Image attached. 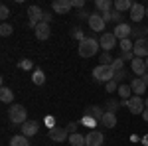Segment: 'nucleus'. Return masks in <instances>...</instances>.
<instances>
[{"instance_id": "nucleus-1", "label": "nucleus", "mask_w": 148, "mask_h": 146, "mask_svg": "<svg viewBox=\"0 0 148 146\" xmlns=\"http://www.w3.org/2000/svg\"><path fill=\"white\" fill-rule=\"evenodd\" d=\"M99 47H101V45H99L97 40H93V38H85V40L79 44L77 51H79L81 57H93V56H97Z\"/></svg>"}, {"instance_id": "nucleus-2", "label": "nucleus", "mask_w": 148, "mask_h": 146, "mask_svg": "<svg viewBox=\"0 0 148 146\" xmlns=\"http://www.w3.org/2000/svg\"><path fill=\"white\" fill-rule=\"evenodd\" d=\"M93 79L99 83H109L114 79V69L111 65H97L93 69Z\"/></svg>"}, {"instance_id": "nucleus-3", "label": "nucleus", "mask_w": 148, "mask_h": 146, "mask_svg": "<svg viewBox=\"0 0 148 146\" xmlns=\"http://www.w3.org/2000/svg\"><path fill=\"white\" fill-rule=\"evenodd\" d=\"M125 105H126V109L132 112V114H142V112L146 111V105H144V99L142 97H138V95H132L128 101H125Z\"/></svg>"}, {"instance_id": "nucleus-4", "label": "nucleus", "mask_w": 148, "mask_h": 146, "mask_svg": "<svg viewBox=\"0 0 148 146\" xmlns=\"http://www.w3.org/2000/svg\"><path fill=\"white\" fill-rule=\"evenodd\" d=\"M8 117H10V121L14 124H24L28 119H26V109H24L22 105H12L10 111H8Z\"/></svg>"}, {"instance_id": "nucleus-5", "label": "nucleus", "mask_w": 148, "mask_h": 146, "mask_svg": "<svg viewBox=\"0 0 148 146\" xmlns=\"http://www.w3.org/2000/svg\"><path fill=\"white\" fill-rule=\"evenodd\" d=\"M42 18H44V12H42V8L40 6H30L28 8V26L30 28H34L42 22Z\"/></svg>"}, {"instance_id": "nucleus-6", "label": "nucleus", "mask_w": 148, "mask_h": 146, "mask_svg": "<svg viewBox=\"0 0 148 146\" xmlns=\"http://www.w3.org/2000/svg\"><path fill=\"white\" fill-rule=\"evenodd\" d=\"M99 45H101L103 51H111L113 47H116V36H114L113 32H105V34H101Z\"/></svg>"}, {"instance_id": "nucleus-7", "label": "nucleus", "mask_w": 148, "mask_h": 146, "mask_svg": "<svg viewBox=\"0 0 148 146\" xmlns=\"http://www.w3.org/2000/svg\"><path fill=\"white\" fill-rule=\"evenodd\" d=\"M49 140H53V142H65V140H69L67 128H61V126H51V128H49Z\"/></svg>"}, {"instance_id": "nucleus-8", "label": "nucleus", "mask_w": 148, "mask_h": 146, "mask_svg": "<svg viewBox=\"0 0 148 146\" xmlns=\"http://www.w3.org/2000/svg\"><path fill=\"white\" fill-rule=\"evenodd\" d=\"M89 26H91L93 32H103L105 34V26H107V22L103 20L101 12H93L91 18H89Z\"/></svg>"}, {"instance_id": "nucleus-9", "label": "nucleus", "mask_w": 148, "mask_h": 146, "mask_svg": "<svg viewBox=\"0 0 148 146\" xmlns=\"http://www.w3.org/2000/svg\"><path fill=\"white\" fill-rule=\"evenodd\" d=\"M130 69H132V73H134L136 77H142L144 73H148V69H146V61H144L142 57H134V59L130 61Z\"/></svg>"}, {"instance_id": "nucleus-10", "label": "nucleus", "mask_w": 148, "mask_h": 146, "mask_svg": "<svg viewBox=\"0 0 148 146\" xmlns=\"http://www.w3.org/2000/svg\"><path fill=\"white\" fill-rule=\"evenodd\" d=\"M142 18H146V8H144L142 4L134 2L132 8H130V20L138 24V22H142Z\"/></svg>"}, {"instance_id": "nucleus-11", "label": "nucleus", "mask_w": 148, "mask_h": 146, "mask_svg": "<svg viewBox=\"0 0 148 146\" xmlns=\"http://www.w3.org/2000/svg\"><path fill=\"white\" fill-rule=\"evenodd\" d=\"M114 36H116V40L121 42V40H128V36L132 34V28L128 26L126 22H123V24H116L114 26V32H113Z\"/></svg>"}, {"instance_id": "nucleus-12", "label": "nucleus", "mask_w": 148, "mask_h": 146, "mask_svg": "<svg viewBox=\"0 0 148 146\" xmlns=\"http://www.w3.org/2000/svg\"><path fill=\"white\" fill-rule=\"evenodd\" d=\"M134 56L136 57H148V38H140L134 42Z\"/></svg>"}, {"instance_id": "nucleus-13", "label": "nucleus", "mask_w": 148, "mask_h": 146, "mask_svg": "<svg viewBox=\"0 0 148 146\" xmlns=\"http://www.w3.org/2000/svg\"><path fill=\"white\" fill-rule=\"evenodd\" d=\"M51 8H53V12H57V14H69L71 8H73V2H71V0H56V2L51 4Z\"/></svg>"}, {"instance_id": "nucleus-14", "label": "nucleus", "mask_w": 148, "mask_h": 146, "mask_svg": "<svg viewBox=\"0 0 148 146\" xmlns=\"http://www.w3.org/2000/svg\"><path fill=\"white\" fill-rule=\"evenodd\" d=\"M20 128H22V134L30 138V136L38 134V130H40V124H38V121H26V123H24Z\"/></svg>"}, {"instance_id": "nucleus-15", "label": "nucleus", "mask_w": 148, "mask_h": 146, "mask_svg": "<svg viewBox=\"0 0 148 146\" xmlns=\"http://www.w3.org/2000/svg\"><path fill=\"white\" fill-rule=\"evenodd\" d=\"M49 34H51V30H49V24H46V22H40L38 26H36V38H38L40 42L47 40V38H49Z\"/></svg>"}, {"instance_id": "nucleus-16", "label": "nucleus", "mask_w": 148, "mask_h": 146, "mask_svg": "<svg viewBox=\"0 0 148 146\" xmlns=\"http://www.w3.org/2000/svg\"><path fill=\"white\" fill-rule=\"evenodd\" d=\"M85 140H87V146H103V132L91 130L89 134L85 136Z\"/></svg>"}, {"instance_id": "nucleus-17", "label": "nucleus", "mask_w": 148, "mask_h": 146, "mask_svg": "<svg viewBox=\"0 0 148 146\" xmlns=\"http://www.w3.org/2000/svg\"><path fill=\"white\" fill-rule=\"evenodd\" d=\"M130 89H132V95H138V97H142L144 93H146V85H144V81L140 77L132 79V83H130Z\"/></svg>"}, {"instance_id": "nucleus-18", "label": "nucleus", "mask_w": 148, "mask_h": 146, "mask_svg": "<svg viewBox=\"0 0 148 146\" xmlns=\"http://www.w3.org/2000/svg\"><path fill=\"white\" fill-rule=\"evenodd\" d=\"M101 124H103V126H107V128H114V126H116V114H114V112L105 111Z\"/></svg>"}, {"instance_id": "nucleus-19", "label": "nucleus", "mask_w": 148, "mask_h": 146, "mask_svg": "<svg viewBox=\"0 0 148 146\" xmlns=\"http://www.w3.org/2000/svg\"><path fill=\"white\" fill-rule=\"evenodd\" d=\"M103 114H105V111H103L101 107H91V109H87V117H91V119H95L97 123H101L103 121Z\"/></svg>"}, {"instance_id": "nucleus-20", "label": "nucleus", "mask_w": 148, "mask_h": 146, "mask_svg": "<svg viewBox=\"0 0 148 146\" xmlns=\"http://www.w3.org/2000/svg\"><path fill=\"white\" fill-rule=\"evenodd\" d=\"M132 4H134V2H130V0H116V2H114V10L121 12V14H123V12H126V10L130 12Z\"/></svg>"}, {"instance_id": "nucleus-21", "label": "nucleus", "mask_w": 148, "mask_h": 146, "mask_svg": "<svg viewBox=\"0 0 148 146\" xmlns=\"http://www.w3.org/2000/svg\"><path fill=\"white\" fill-rule=\"evenodd\" d=\"M69 144L71 146H87V140H85V136L75 132V134H69Z\"/></svg>"}, {"instance_id": "nucleus-22", "label": "nucleus", "mask_w": 148, "mask_h": 146, "mask_svg": "<svg viewBox=\"0 0 148 146\" xmlns=\"http://www.w3.org/2000/svg\"><path fill=\"white\" fill-rule=\"evenodd\" d=\"M95 6H97V10H101V14L111 12V8H114V4L111 2V0H97V2H95Z\"/></svg>"}, {"instance_id": "nucleus-23", "label": "nucleus", "mask_w": 148, "mask_h": 146, "mask_svg": "<svg viewBox=\"0 0 148 146\" xmlns=\"http://www.w3.org/2000/svg\"><path fill=\"white\" fill-rule=\"evenodd\" d=\"M119 95H121V99H123V103L128 101L130 97H132V89H130V85H119V91H116Z\"/></svg>"}, {"instance_id": "nucleus-24", "label": "nucleus", "mask_w": 148, "mask_h": 146, "mask_svg": "<svg viewBox=\"0 0 148 146\" xmlns=\"http://www.w3.org/2000/svg\"><path fill=\"white\" fill-rule=\"evenodd\" d=\"M10 146H30V142H28V136L24 134H16L10 138Z\"/></svg>"}, {"instance_id": "nucleus-25", "label": "nucleus", "mask_w": 148, "mask_h": 146, "mask_svg": "<svg viewBox=\"0 0 148 146\" xmlns=\"http://www.w3.org/2000/svg\"><path fill=\"white\" fill-rule=\"evenodd\" d=\"M12 99H14V93H12V89H8V87H2V89H0V101H2V103H12Z\"/></svg>"}, {"instance_id": "nucleus-26", "label": "nucleus", "mask_w": 148, "mask_h": 146, "mask_svg": "<svg viewBox=\"0 0 148 146\" xmlns=\"http://www.w3.org/2000/svg\"><path fill=\"white\" fill-rule=\"evenodd\" d=\"M32 81H34L36 85H44V83H46V75H44V71H42V69H36L34 73H32Z\"/></svg>"}, {"instance_id": "nucleus-27", "label": "nucleus", "mask_w": 148, "mask_h": 146, "mask_svg": "<svg viewBox=\"0 0 148 146\" xmlns=\"http://www.w3.org/2000/svg\"><path fill=\"white\" fill-rule=\"evenodd\" d=\"M119 47H121L123 53H126V51H132V49H134V44H132L130 40H121V42H119Z\"/></svg>"}, {"instance_id": "nucleus-28", "label": "nucleus", "mask_w": 148, "mask_h": 146, "mask_svg": "<svg viewBox=\"0 0 148 146\" xmlns=\"http://www.w3.org/2000/svg\"><path fill=\"white\" fill-rule=\"evenodd\" d=\"M114 59L111 57V51H103L101 53V65H111Z\"/></svg>"}, {"instance_id": "nucleus-29", "label": "nucleus", "mask_w": 148, "mask_h": 146, "mask_svg": "<svg viewBox=\"0 0 148 146\" xmlns=\"http://www.w3.org/2000/svg\"><path fill=\"white\" fill-rule=\"evenodd\" d=\"M111 67H113L114 71H121V69H125V61H123V57H116L113 63H111Z\"/></svg>"}, {"instance_id": "nucleus-30", "label": "nucleus", "mask_w": 148, "mask_h": 146, "mask_svg": "<svg viewBox=\"0 0 148 146\" xmlns=\"http://www.w3.org/2000/svg\"><path fill=\"white\" fill-rule=\"evenodd\" d=\"M12 32H14V30H12V26L10 24H2V26H0V36H4V38H6V36H10Z\"/></svg>"}, {"instance_id": "nucleus-31", "label": "nucleus", "mask_w": 148, "mask_h": 146, "mask_svg": "<svg viewBox=\"0 0 148 146\" xmlns=\"http://www.w3.org/2000/svg\"><path fill=\"white\" fill-rule=\"evenodd\" d=\"M71 36L75 38V40H79V44L85 40V34H83V30L81 28H73V32H71Z\"/></svg>"}, {"instance_id": "nucleus-32", "label": "nucleus", "mask_w": 148, "mask_h": 146, "mask_svg": "<svg viewBox=\"0 0 148 146\" xmlns=\"http://www.w3.org/2000/svg\"><path fill=\"white\" fill-rule=\"evenodd\" d=\"M114 91H119V83L113 79V81L107 83V93H114Z\"/></svg>"}, {"instance_id": "nucleus-33", "label": "nucleus", "mask_w": 148, "mask_h": 146, "mask_svg": "<svg viewBox=\"0 0 148 146\" xmlns=\"http://www.w3.org/2000/svg\"><path fill=\"white\" fill-rule=\"evenodd\" d=\"M8 16H10V10H8V6H6V4H2V6H0V18H2V20H6Z\"/></svg>"}, {"instance_id": "nucleus-34", "label": "nucleus", "mask_w": 148, "mask_h": 146, "mask_svg": "<svg viewBox=\"0 0 148 146\" xmlns=\"http://www.w3.org/2000/svg\"><path fill=\"white\" fill-rule=\"evenodd\" d=\"M119 105H121L119 101H109V103H107V111H109V112H114L116 109H119Z\"/></svg>"}, {"instance_id": "nucleus-35", "label": "nucleus", "mask_w": 148, "mask_h": 146, "mask_svg": "<svg viewBox=\"0 0 148 146\" xmlns=\"http://www.w3.org/2000/svg\"><path fill=\"white\" fill-rule=\"evenodd\" d=\"M126 77V71L125 69H121V71H114V81L119 83V81H123V79Z\"/></svg>"}, {"instance_id": "nucleus-36", "label": "nucleus", "mask_w": 148, "mask_h": 146, "mask_svg": "<svg viewBox=\"0 0 148 146\" xmlns=\"http://www.w3.org/2000/svg\"><path fill=\"white\" fill-rule=\"evenodd\" d=\"M111 16H113V22H116V24H123V14L121 12H111Z\"/></svg>"}, {"instance_id": "nucleus-37", "label": "nucleus", "mask_w": 148, "mask_h": 146, "mask_svg": "<svg viewBox=\"0 0 148 146\" xmlns=\"http://www.w3.org/2000/svg\"><path fill=\"white\" fill-rule=\"evenodd\" d=\"M32 67H34V63L30 59H22L20 61V69H32Z\"/></svg>"}, {"instance_id": "nucleus-38", "label": "nucleus", "mask_w": 148, "mask_h": 146, "mask_svg": "<svg viewBox=\"0 0 148 146\" xmlns=\"http://www.w3.org/2000/svg\"><path fill=\"white\" fill-rule=\"evenodd\" d=\"M83 123L87 124L89 128H93V126L97 124V121H95V119H91V117H87V114H85V119H83Z\"/></svg>"}, {"instance_id": "nucleus-39", "label": "nucleus", "mask_w": 148, "mask_h": 146, "mask_svg": "<svg viewBox=\"0 0 148 146\" xmlns=\"http://www.w3.org/2000/svg\"><path fill=\"white\" fill-rule=\"evenodd\" d=\"M121 57H123V61H132L136 56H134V51H126V53H123Z\"/></svg>"}, {"instance_id": "nucleus-40", "label": "nucleus", "mask_w": 148, "mask_h": 146, "mask_svg": "<svg viewBox=\"0 0 148 146\" xmlns=\"http://www.w3.org/2000/svg\"><path fill=\"white\" fill-rule=\"evenodd\" d=\"M65 128H67V132H69V134H75V128H77V123H69L67 126H65Z\"/></svg>"}, {"instance_id": "nucleus-41", "label": "nucleus", "mask_w": 148, "mask_h": 146, "mask_svg": "<svg viewBox=\"0 0 148 146\" xmlns=\"http://www.w3.org/2000/svg\"><path fill=\"white\" fill-rule=\"evenodd\" d=\"M77 18H79V20H85V18L89 20V18H91V14H87V12H85V10H81L79 14H77Z\"/></svg>"}, {"instance_id": "nucleus-42", "label": "nucleus", "mask_w": 148, "mask_h": 146, "mask_svg": "<svg viewBox=\"0 0 148 146\" xmlns=\"http://www.w3.org/2000/svg\"><path fill=\"white\" fill-rule=\"evenodd\" d=\"M73 2V6H77V8H83L85 6V0H71Z\"/></svg>"}, {"instance_id": "nucleus-43", "label": "nucleus", "mask_w": 148, "mask_h": 146, "mask_svg": "<svg viewBox=\"0 0 148 146\" xmlns=\"http://www.w3.org/2000/svg\"><path fill=\"white\" fill-rule=\"evenodd\" d=\"M42 22L49 24V22H51V14H47V12H44V18H42Z\"/></svg>"}, {"instance_id": "nucleus-44", "label": "nucleus", "mask_w": 148, "mask_h": 146, "mask_svg": "<svg viewBox=\"0 0 148 146\" xmlns=\"http://www.w3.org/2000/svg\"><path fill=\"white\" fill-rule=\"evenodd\" d=\"M142 144H144V146H148V132H146L144 136H142Z\"/></svg>"}, {"instance_id": "nucleus-45", "label": "nucleus", "mask_w": 148, "mask_h": 146, "mask_svg": "<svg viewBox=\"0 0 148 146\" xmlns=\"http://www.w3.org/2000/svg\"><path fill=\"white\" fill-rule=\"evenodd\" d=\"M140 79L144 81V85H146V87H148V73H144V75H142V77H140Z\"/></svg>"}, {"instance_id": "nucleus-46", "label": "nucleus", "mask_w": 148, "mask_h": 146, "mask_svg": "<svg viewBox=\"0 0 148 146\" xmlns=\"http://www.w3.org/2000/svg\"><path fill=\"white\" fill-rule=\"evenodd\" d=\"M142 119H144V121H146V123H148V109H146V111H144V112H142Z\"/></svg>"}, {"instance_id": "nucleus-47", "label": "nucleus", "mask_w": 148, "mask_h": 146, "mask_svg": "<svg viewBox=\"0 0 148 146\" xmlns=\"http://www.w3.org/2000/svg\"><path fill=\"white\" fill-rule=\"evenodd\" d=\"M144 105H146V109H148V99H146V101H144Z\"/></svg>"}, {"instance_id": "nucleus-48", "label": "nucleus", "mask_w": 148, "mask_h": 146, "mask_svg": "<svg viewBox=\"0 0 148 146\" xmlns=\"http://www.w3.org/2000/svg\"><path fill=\"white\" fill-rule=\"evenodd\" d=\"M144 61H146V69H148V57H146V59H144Z\"/></svg>"}, {"instance_id": "nucleus-49", "label": "nucleus", "mask_w": 148, "mask_h": 146, "mask_svg": "<svg viewBox=\"0 0 148 146\" xmlns=\"http://www.w3.org/2000/svg\"><path fill=\"white\" fill-rule=\"evenodd\" d=\"M146 18H148V6H146Z\"/></svg>"}]
</instances>
